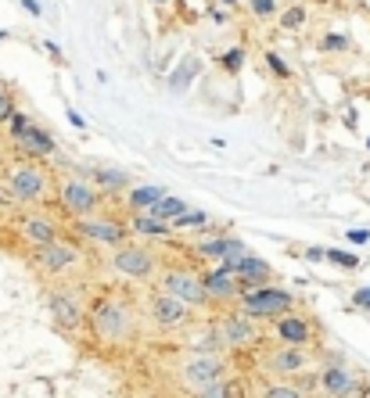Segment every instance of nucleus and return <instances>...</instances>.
Wrapping results in <instances>:
<instances>
[{
  "mask_svg": "<svg viewBox=\"0 0 370 398\" xmlns=\"http://www.w3.org/2000/svg\"><path fill=\"white\" fill-rule=\"evenodd\" d=\"M61 194H65V204H69L72 212H90L94 201H98L87 183H65V190H61Z\"/></svg>",
  "mask_w": 370,
  "mask_h": 398,
  "instance_id": "nucleus-9",
  "label": "nucleus"
},
{
  "mask_svg": "<svg viewBox=\"0 0 370 398\" xmlns=\"http://www.w3.org/2000/svg\"><path fill=\"white\" fill-rule=\"evenodd\" d=\"M245 309H248V316H277V312H287V309H292V294H287V291L263 288V291H252V294L245 298Z\"/></svg>",
  "mask_w": 370,
  "mask_h": 398,
  "instance_id": "nucleus-1",
  "label": "nucleus"
},
{
  "mask_svg": "<svg viewBox=\"0 0 370 398\" xmlns=\"http://www.w3.org/2000/svg\"><path fill=\"white\" fill-rule=\"evenodd\" d=\"M324 388L331 391V395H349L352 388H356V380H352V373L349 370H342V366H331V370L324 373Z\"/></svg>",
  "mask_w": 370,
  "mask_h": 398,
  "instance_id": "nucleus-14",
  "label": "nucleus"
},
{
  "mask_svg": "<svg viewBox=\"0 0 370 398\" xmlns=\"http://www.w3.org/2000/svg\"><path fill=\"white\" fill-rule=\"evenodd\" d=\"M137 233H151V237H166L169 233V226L162 219H155V215H140L137 219Z\"/></svg>",
  "mask_w": 370,
  "mask_h": 398,
  "instance_id": "nucleus-25",
  "label": "nucleus"
},
{
  "mask_svg": "<svg viewBox=\"0 0 370 398\" xmlns=\"http://www.w3.org/2000/svg\"><path fill=\"white\" fill-rule=\"evenodd\" d=\"M223 4H234V0H223Z\"/></svg>",
  "mask_w": 370,
  "mask_h": 398,
  "instance_id": "nucleus-41",
  "label": "nucleus"
},
{
  "mask_svg": "<svg viewBox=\"0 0 370 398\" xmlns=\"http://www.w3.org/2000/svg\"><path fill=\"white\" fill-rule=\"evenodd\" d=\"M327 259H331V262H338V266H345V269H352V266L360 262L356 255H349V251H327Z\"/></svg>",
  "mask_w": 370,
  "mask_h": 398,
  "instance_id": "nucleus-31",
  "label": "nucleus"
},
{
  "mask_svg": "<svg viewBox=\"0 0 370 398\" xmlns=\"http://www.w3.org/2000/svg\"><path fill=\"white\" fill-rule=\"evenodd\" d=\"M11 115H14V111H11V101H8V93L0 90V122H4V119H11Z\"/></svg>",
  "mask_w": 370,
  "mask_h": 398,
  "instance_id": "nucleus-34",
  "label": "nucleus"
},
{
  "mask_svg": "<svg viewBox=\"0 0 370 398\" xmlns=\"http://www.w3.org/2000/svg\"><path fill=\"white\" fill-rule=\"evenodd\" d=\"M227 269H234V277H245V283H255V280L270 277V266L263 259H252V255H241V259L227 262Z\"/></svg>",
  "mask_w": 370,
  "mask_h": 398,
  "instance_id": "nucleus-8",
  "label": "nucleus"
},
{
  "mask_svg": "<svg viewBox=\"0 0 370 398\" xmlns=\"http://www.w3.org/2000/svg\"><path fill=\"white\" fill-rule=\"evenodd\" d=\"M202 398H245V384L241 380H216L213 388H205Z\"/></svg>",
  "mask_w": 370,
  "mask_h": 398,
  "instance_id": "nucleus-18",
  "label": "nucleus"
},
{
  "mask_svg": "<svg viewBox=\"0 0 370 398\" xmlns=\"http://www.w3.org/2000/svg\"><path fill=\"white\" fill-rule=\"evenodd\" d=\"M40 262H43L47 269H65V266L76 262V251L65 248V244H47V248L40 251Z\"/></svg>",
  "mask_w": 370,
  "mask_h": 398,
  "instance_id": "nucleus-13",
  "label": "nucleus"
},
{
  "mask_svg": "<svg viewBox=\"0 0 370 398\" xmlns=\"http://www.w3.org/2000/svg\"><path fill=\"white\" fill-rule=\"evenodd\" d=\"M94 323H98V330L105 333V338H119V333L126 330V309L122 305H98Z\"/></svg>",
  "mask_w": 370,
  "mask_h": 398,
  "instance_id": "nucleus-6",
  "label": "nucleus"
},
{
  "mask_svg": "<svg viewBox=\"0 0 370 398\" xmlns=\"http://www.w3.org/2000/svg\"><path fill=\"white\" fill-rule=\"evenodd\" d=\"M51 309H54V320L65 327V330H76L79 320H83V316H79V309L72 305L69 298H51Z\"/></svg>",
  "mask_w": 370,
  "mask_h": 398,
  "instance_id": "nucleus-15",
  "label": "nucleus"
},
{
  "mask_svg": "<svg viewBox=\"0 0 370 398\" xmlns=\"http://www.w3.org/2000/svg\"><path fill=\"white\" fill-rule=\"evenodd\" d=\"M0 40H8V33H4V29H0Z\"/></svg>",
  "mask_w": 370,
  "mask_h": 398,
  "instance_id": "nucleus-40",
  "label": "nucleus"
},
{
  "mask_svg": "<svg viewBox=\"0 0 370 398\" xmlns=\"http://www.w3.org/2000/svg\"><path fill=\"white\" fill-rule=\"evenodd\" d=\"M166 294L173 298H180V301H205V280H195V277H187V273H173L166 277Z\"/></svg>",
  "mask_w": 370,
  "mask_h": 398,
  "instance_id": "nucleus-3",
  "label": "nucleus"
},
{
  "mask_svg": "<svg viewBox=\"0 0 370 398\" xmlns=\"http://www.w3.org/2000/svg\"><path fill=\"white\" fill-rule=\"evenodd\" d=\"M155 320L162 323V327H176V323H184V320H187L184 301H180V298H173V294H162V298L155 301Z\"/></svg>",
  "mask_w": 370,
  "mask_h": 398,
  "instance_id": "nucleus-7",
  "label": "nucleus"
},
{
  "mask_svg": "<svg viewBox=\"0 0 370 398\" xmlns=\"http://www.w3.org/2000/svg\"><path fill=\"white\" fill-rule=\"evenodd\" d=\"M266 61H270V69L277 72V75H287V65H284V61H281L277 54H266Z\"/></svg>",
  "mask_w": 370,
  "mask_h": 398,
  "instance_id": "nucleus-35",
  "label": "nucleus"
},
{
  "mask_svg": "<svg viewBox=\"0 0 370 398\" xmlns=\"http://www.w3.org/2000/svg\"><path fill=\"white\" fill-rule=\"evenodd\" d=\"M184 380H187L191 388L205 391V388H213L216 380H223V366H219V359H213V355H205V359H195V362H187V370H184Z\"/></svg>",
  "mask_w": 370,
  "mask_h": 398,
  "instance_id": "nucleus-2",
  "label": "nucleus"
},
{
  "mask_svg": "<svg viewBox=\"0 0 370 398\" xmlns=\"http://www.w3.org/2000/svg\"><path fill=\"white\" fill-rule=\"evenodd\" d=\"M29 130H33V122H29V115H11V133H14V140H22Z\"/></svg>",
  "mask_w": 370,
  "mask_h": 398,
  "instance_id": "nucleus-27",
  "label": "nucleus"
},
{
  "mask_svg": "<svg viewBox=\"0 0 370 398\" xmlns=\"http://www.w3.org/2000/svg\"><path fill=\"white\" fill-rule=\"evenodd\" d=\"M22 8H25V11H33V14H40V4H36V0H22Z\"/></svg>",
  "mask_w": 370,
  "mask_h": 398,
  "instance_id": "nucleus-39",
  "label": "nucleus"
},
{
  "mask_svg": "<svg viewBox=\"0 0 370 398\" xmlns=\"http://www.w3.org/2000/svg\"><path fill=\"white\" fill-rule=\"evenodd\" d=\"M324 47H327V51H345L349 40H345V36H327V40H324Z\"/></svg>",
  "mask_w": 370,
  "mask_h": 398,
  "instance_id": "nucleus-33",
  "label": "nucleus"
},
{
  "mask_svg": "<svg viewBox=\"0 0 370 398\" xmlns=\"http://www.w3.org/2000/svg\"><path fill=\"white\" fill-rule=\"evenodd\" d=\"M130 201H133V209H148L151 212L155 204L162 201V190H158V187H137Z\"/></svg>",
  "mask_w": 370,
  "mask_h": 398,
  "instance_id": "nucleus-24",
  "label": "nucleus"
},
{
  "mask_svg": "<svg viewBox=\"0 0 370 398\" xmlns=\"http://www.w3.org/2000/svg\"><path fill=\"white\" fill-rule=\"evenodd\" d=\"M223 65H227L230 72H237L241 65H245V51H237V47H234V51H227V54H223Z\"/></svg>",
  "mask_w": 370,
  "mask_h": 398,
  "instance_id": "nucleus-28",
  "label": "nucleus"
},
{
  "mask_svg": "<svg viewBox=\"0 0 370 398\" xmlns=\"http://www.w3.org/2000/svg\"><path fill=\"white\" fill-rule=\"evenodd\" d=\"M202 255H205V259H227V262H234V259L245 255V244H237V241H205Z\"/></svg>",
  "mask_w": 370,
  "mask_h": 398,
  "instance_id": "nucleus-12",
  "label": "nucleus"
},
{
  "mask_svg": "<svg viewBox=\"0 0 370 398\" xmlns=\"http://www.w3.org/2000/svg\"><path fill=\"white\" fill-rule=\"evenodd\" d=\"M367 148H370V140H367Z\"/></svg>",
  "mask_w": 370,
  "mask_h": 398,
  "instance_id": "nucleus-42",
  "label": "nucleus"
},
{
  "mask_svg": "<svg viewBox=\"0 0 370 398\" xmlns=\"http://www.w3.org/2000/svg\"><path fill=\"white\" fill-rule=\"evenodd\" d=\"M273 373H295V370H302V355L295 352V348H284V352H277L273 355Z\"/></svg>",
  "mask_w": 370,
  "mask_h": 398,
  "instance_id": "nucleus-23",
  "label": "nucleus"
},
{
  "mask_svg": "<svg viewBox=\"0 0 370 398\" xmlns=\"http://www.w3.org/2000/svg\"><path fill=\"white\" fill-rule=\"evenodd\" d=\"M94 176H98L101 183H108V187H122V183H126V176H122V172H105V169H94Z\"/></svg>",
  "mask_w": 370,
  "mask_h": 398,
  "instance_id": "nucleus-29",
  "label": "nucleus"
},
{
  "mask_svg": "<svg viewBox=\"0 0 370 398\" xmlns=\"http://www.w3.org/2000/svg\"><path fill=\"white\" fill-rule=\"evenodd\" d=\"M184 212H187L184 198H162V201H158L155 209L148 212V215H155V219H173V222H176V219H180Z\"/></svg>",
  "mask_w": 370,
  "mask_h": 398,
  "instance_id": "nucleus-20",
  "label": "nucleus"
},
{
  "mask_svg": "<svg viewBox=\"0 0 370 398\" xmlns=\"http://www.w3.org/2000/svg\"><path fill=\"white\" fill-rule=\"evenodd\" d=\"M263 398H302V395H298L295 388H270Z\"/></svg>",
  "mask_w": 370,
  "mask_h": 398,
  "instance_id": "nucleus-32",
  "label": "nucleus"
},
{
  "mask_svg": "<svg viewBox=\"0 0 370 398\" xmlns=\"http://www.w3.org/2000/svg\"><path fill=\"white\" fill-rule=\"evenodd\" d=\"M19 144L25 148V151H33V154H51L54 151V140L47 137V133H40V130H29Z\"/></svg>",
  "mask_w": 370,
  "mask_h": 398,
  "instance_id": "nucleus-22",
  "label": "nucleus"
},
{
  "mask_svg": "<svg viewBox=\"0 0 370 398\" xmlns=\"http://www.w3.org/2000/svg\"><path fill=\"white\" fill-rule=\"evenodd\" d=\"M219 333H223V341L227 344H248V341H255V330H252V323H245V320H230L227 323H219Z\"/></svg>",
  "mask_w": 370,
  "mask_h": 398,
  "instance_id": "nucleus-11",
  "label": "nucleus"
},
{
  "mask_svg": "<svg viewBox=\"0 0 370 398\" xmlns=\"http://www.w3.org/2000/svg\"><path fill=\"white\" fill-rule=\"evenodd\" d=\"M349 241H356V244H367V241H370V230H352V233H349Z\"/></svg>",
  "mask_w": 370,
  "mask_h": 398,
  "instance_id": "nucleus-38",
  "label": "nucleus"
},
{
  "mask_svg": "<svg viewBox=\"0 0 370 398\" xmlns=\"http://www.w3.org/2000/svg\"><path fill=\"white\" fill-rule=\"evenodd\" d=\"M356 305L370 312V288H360V291H356Z\"/></svg>",
  "mask_w": 370,
  "mask_h": 398,
  "instance_id": "nucleus-37",
  "label": "nucleus"
},
{
  "mask_svg": "<svg viewBox=\"0 0 370 398\" xmlns=\"http://www.w3.org/2000/svg\"><path fill=\"white\" fill-rule=\"evenodd\" d=\"M79 230H83L87 237H94V241H108V244H116V241H122V226H116V222H101V219H87V222H79Z\"/></svg>",
  "mask_w": 370,
  "mask_h": 398,
  "instance_id": "nucleus-10",
  "label": "nucleus"
},
{
  "mask_svg": "<svg viewBox=\"0 0 370 398\" xmlns=\"http://www.w3.org/2000/svg\"><path fill=\"white\" fill-rule=\"evenodd\" d=\"M281 338L287 344H302L305 338H309V327H305L302 320H295V316H287V320H281Z\"/></svg>",
  "mask_w": 370,
  "mask_h": 398,
  "instance_id": "nucleus-21",
  "label": "nucleus"
},
{
  "mask_svg": "<svg viewBox=\"0 0 370 398\" xmlns=\"http://www.w3.org/2000/svg\"><path fill=\"white\" fill-rule=\"evenodd\" d=\"M151 266H155L151 255L140 251V248H122L116 255V269H119V273H126V277H148Z\"/></svg>",
  "mask_w": 370,
  "mask_h": 398,
  "instance_id": "nucleus-4",
  "label": "nucleus"
},
{
  "mask_svg": "<svg viewBox=\"0 0 370 398\" xmlns=\"http://www.w3.org/2000/svg\"><path fill=\"white\" fill-rule=\"evenodd\" d=\"M252 11L255 14H270L273 11V0H252Z\"/></svg>",
  "mask_w": 370,
  "mask_h": 398,
  "instance_id": "nucleus-36",
  "label": "nucleus"
},
{
  "mask_svg": "<svg viewBox=\"0 0 370 398\" xmlns=\"http://www.w3.org/2000/svg\"><path fill=\"white\" fill-rule=\"evenodd\" d=\"M176 230H195V226H205V212H184L180 219L173 222Z\"/></svg>",
  "mask_w": 370,
  "mask_h": 398,
  "instance_id": "nucleus-26",
  "label": "nucleus"
},
{
  "mask_svg": "<svg viewBox=\"0 0 370 398\" xmlns=\"http://www.w3.org/2000/svg\"><path fill=\"white\" fill-rule=\"evenodd\" d=\"M234 280H237L234 269H219V273H213V277L205 280V291H208V294H234V291H237Z\"/></svg>",
  "mask_w": 370,
  "mask_h": 398,
  "instance_id": "nucleus-17",
  "label": "nucleus"
},
{
  "mask_svg": "<svg viewBox=\"0 0 370 398\" xmlns=\"http://www.w3.org/2000/svg\"><path fill=\"white\" fill-rule=\"evenodd\" d=\"M40 190H43V176L36 169H14V180H11V194L14 198L33 201V198H40Z\"/></svg>",
  "mask_w": 370,
  "mask_h": 398,
  "instance_id": "nucleus-5",
  "label": "nucleus"
},
{
  "mask_svg": "<svg viewBox=\"0 0 370 398\" xmlns=\"http://www.w3.org/2000/svg\"><path fill=\"white\" fill-rule=\"evenodd\" d=\"M25 237L47 248V244H54V226H51L47 219H29V222H25Z\"/></svg>",
  "mask_w": 370,
  "mask_h": 398,
  "instance_id": "nucleus-19",
  "label": "nucleus"
},
{
  "mask_svg": "<svg viewBox=\"0 0 370 398\" xmlns=\"http://www.w3.org/2000/svg\"><path fill=\"white\" fill-rule=\"evenodd\" d=\"M302 22H305V11H302V8L284 11V19H281V25H287V29H295V25H302Z\"/></svg>",
  "mask_w": 370,
  "mask_h": 398,
  "instance_id": "nucleus-30",
  "label": "nucleus"
},
{
  "mask_svg": "<svg viewBox=\"0 0 370 398\" xmlns=\"http://www.w3.org/2000/svg\"><path fill=\"white\" fill-rule=\"evenodd\" d=\"M198 69H202L198 58H184V65L169 75V90H173V93H184V90L191 86V79L198 75Z\"/></svg>",
  "mask_w": 370,
  "mask_h": 398,
  "instance_id": "nucleus-16",
  "label": "nucleus"
}]
</instances>
